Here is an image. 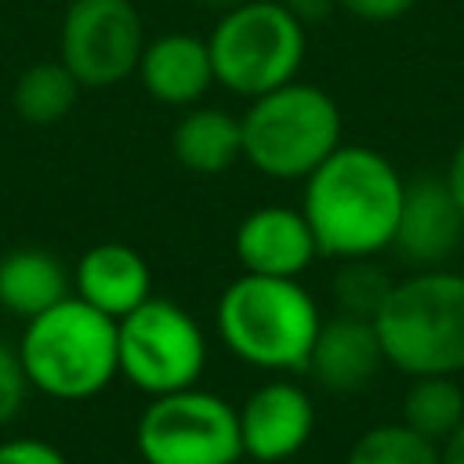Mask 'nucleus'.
I'll list each match as a JSON object with an SVG mask.
<instances>
[{"label":"nucleus","instance_id":"f3484780","mask_svg":"<svg viewBox=\"0 0 464 464\" xmlns=\"http://www.w3.org/2000/svg\"><path fill=\"white\" fill-rule=\"evenodd\" d=\"M174 160L192 174H225L243 160L239 116L218 105H188L170 134Z\"/></svg>","mask_w":464,"mask_h":464},{"label":"nucleus","instance_id":"b1692460","mask_svg":"<svg viewBox=\"0 0 464 464\" xmlns=\"http://www.w3.org/2000/svg\"><path fill=\"white\" fill-rule=\"evenodd\" d=\"M413 4H417V0H334V7L348 11V14L359 18V22H373V25L395 22V18L410 14Z\"/></svg>","mask_w":464,"mask_h":464},{"label":"nucleus","instance_id":"ddd939ff","mask_svg":"<svg viewBox=\"0 0 464 464\" xmlns=\"http://www.w3.org/2000/svg\"><path fill=\"white\" fill-rule=\"evenodd\" d=\"M381 366L388 362L373 319L337 312L334 319H323L304 373L330 395H359L377 381Z\"/></svg>","mask_w":464,"mask_h":464},{"label":"nucleus","instance_id":"423d86ee","mask_svg":"<svg viewBox=\"0 0 464 464\" xmlns=\"http://www.w3.org/2000/svg\"><path fill=\"white\" fill-rule=\"evenodd\" d=\"M214 83L239 98H257L297 80L308 51L304 22L279 0H239L221 11L210 36Z\"/></svg>","mask_w":464,"mask_h":464},{"label":"nucleus","instance_id":"4468645a","mask_svg":"<svg viewBox=\"0 0 464 464\" xmlns=\"http://www.w3.org/2000/svg\"><path fill=\"white\" fill-rule=\"evenodd\" d=\"M72 294L120 323L152 297V268L130 243H94L72 265Z\"/></svg>","mask_w":464,"mask_h":464},{"label":"nucleus","instance_id":"dca6fc26","mask_svg":"<svg viewBox=\"0 0 464 464\" xmlns=\"http://www.w3.org/2000/svg\"><path fill=\"white\" fill-rule=\"evenodd\" d=\"M72 294V268L47 246H14L0 257V308L22 323Z\"/></svg>","mask_w":464,"mask_h":464},{"label":"nucleus","instance_id":"f257e3e1","mask_svg":"<svg viewBox=\"0 0 464 464\" xmlns=\"http://www.w3.org/2000/svg\"><path fill=\"white\" fill-rule=\"evenodd\" d=\"M406 181L395 163L370 145H337L308 178L301 214L319 257H377L392 246Z\"/></svg>","mask_w":464,"mask_h":464},{"label":"nucleus","instance_id":"aec40b11","mask_svg":"<svg viewBox=\"0 0 464 464\" xmlns=\"http://www.w3.org/2000/svg\"><path fill=\"white\" fill-rule=\"evenodd\" d=\"M344 464H439V442L417 435L402 420L377 424L352 442Z\"/></svg>","mask_w":464,"mask_h":464},{"label":"nucleus","instance_id":"0eeeda50","mask_svg":"<svg viewBox=\"0 0 464 464\" xmlns=\"http://www.w3.org/2000/svg\"><path fill=\"white\" fill-rule=\"evenodd\" d=\"M116 355L120 377L152 399L199 384L210 344L188 308L152 294L116 323Z\"/></svg>","mask_w":464,"mask_h":464},{"label":"nucleus","instance_id":"7ed1b4c3","mask_svg":"<svg viewBox=\"0 0 464 464\" xmlns=\"http://www.w3.org/2000/svg\"><path fill=\"white\" fill-rule=\"evenodd\" d=\"M14 348L29 388L54 402L98 399L120 377L116 319L102 315L76 294L29 319Z\"/></svg>","mask_w":464,"mask_h":464},{"label":"nucleus","instance_id":"39448f33","mask_svg":"<svg viewBox=\"0 0 464 464\" xmlns=\"http://www.w3.org/2000/svg\"><path fill=\"white\" fill-rule=\"evenodd\" d=\"M341 109L315 83L290 80L250 98L239 116L243 160L276 181H304L341 145Z\"/></svg>","mask_w":464,"mask_h":464},{"label":"nucleus","instance_id":"a211bd4d","mask_svg":"<svg viewBox=\"0 0 464 464\" xmlns=\"http://www.w3.org/2000/svg\"><path fill=\"white\" fill-rule=\"evenodd\" d=\"M80 80L65 69L62 58H44V62H33L25 65L18 76H14V87H11V109L22 123H33V127H51V123H62L76 102H80Z\"/></svg>","mask_w":464,"mask_h":464},{"label":"nucleus","instance_id":"f03ea898","mask_svg":"<svg viewBox=\"0 0 464 464\" xmlns=\"http://www.w3.org/2000/svg\"><path fill=\"white\" fill-rule=\"evenodd\" d=\"M319 326L323 312L301 279L243 272L214 304V330L221 344L239 362L268 373H301Z\"/></svg>","mask_w":464,"mask_h":464},{"label":"nucleus","instance_id":"9b49d317","mask_svg":"<svg viewBox=\"0 0 464 464\" xmlns=\"http://www.w3.org/2000/svg\"><path fill=\"white\" fill-rule=\"evenodd\" d=\"M460 239H464V218L446 178L428 174V178L406 181L402 210L392 239L399 257L417 268H439L446 257L457 254Z\"/></svg>","mask_w":464,"mask_h":464},{"label":"nucleus","instance_id":"20e7f679","mask_svg":"<svg viewBox=\"0 0 464 464\" xmlns=\"http://www.w3.org/2000/svg\"><path fill=\"white\" fill-rule=\"evenodd\" d=\"M384 362L406 377L464 373V276L420 268L392 283L373 315Z\"/></svg>","mask_w":464,"mask_h":464},{"label":"nucleus","instance_id":"1a4fd4ad","mask_svg":"<svg viewBox=\"0 0 464 464\" xmlns=\"http://www.w3.org/2000/svg\"><path fill=\"white\" fill-rule=\"evenodd\" d=\"M145 51V22L134 0H72L62 14L58 58L87 91L134 76Z\"/></svg>","mask_w":464,"mask_h":464},{"label":"nucleus","instance_id":"2eb2a0df","mask_svg":"<svg viewBox=\"0 0 464 464\" xmlns=\"http://www.w3.org/2000/svg\"><path fill=\"white\" fill-rule=\"evenodd\" d=\"M134 76L141 80L145 94L170 109L199 105L203 94L214 87V65L207 36L196 33H163L145 40Z\"/></svg>","mask_w":464,"mask_h":464},{"label":"nucleus","instance_id":"4be33fe9","mask_svg":"<svg viewBox=\"0 0 464 464\" xmlns=\"http://www.w3.org/2000/svg\"><path fill=\"white\" fill-rule=\"evenodd\" d=\"M29 392H33V388H29L25 370H22L18 348L7 344V341H0V428H7V424L22 413Z\"/></svg>","mask_w":464,"mask_h":464},{"label":"nucleus","instance_id":"9d476101","mask_svg":"<svg viewBox=\"0 0 464 464\" xmlns=\"http://www.w3.org/2000/svg\"><path fill=\"white\" fill-rule=\"evenodd\" d=\"M239 413V446H243V457L254 460V464H283V460H294L312 431H315V402L312 395L286 381V377H276V381H265L257 384L243 406H236Z\"/></svg>","mask_w":464,"mask_h":464},{"label":"nucleus","instance_id":"a878e982","mask_svg":"<svg viewBox=\"0 0 464 464\" xmlns=\"http://www.w3.org/2000/svg\"><path fill=\"white\" fill-rule=\"evenodd\" d=\"M439 464H464V420L439 442Z\"/></svg>","mask_w":464,"mask_h":464},{"label":"nucleus","instance_id":"bb28decb","mask_svg":"<svg viewBox=\"0 0 464 464\" xmlns=\"http://www.w3.org/2000/svg\"><path fill=\"white\" fill-rule=\"evenodd\" d=\"M279 4H286L301 22L326 18V14H330V7H334V0H279Z\"/></svg>","mask_w":464,"mask_h":464},{"label":"nucleus","instance_id":"f8f14e48","mask_svg":"<svg viewBox=\"0 0 464 464\" xmlns=\"http://www.w3.org/2000/svg\"><path fill=\"white\" fill-rule=\"evenodd\" d=\"M236 257H239L243 272L297 279L319 257V246H315V236H312L301 207L265 203V207H254L239 221Z\"/></svg>","mask_w":464,"mask_h":464},{"label":"nucleus","instance_id":"6e6552de","mask_svg":"<svg viewBox=\"0 0 464 464\" xmlns=\"http://www.w3.org/2000/svg\"><path fill=\"white\" fill-rule=\"evenodd\" d=\"M134 450L145 464H239V413L199 384L152 395L134 424Z\"/></svg>","mask_w":464,"mask_h":464},{"label":"nucleus","instance_id":"5701e85b","mask_svg":"<svg viewBox=\"0 0 464 464\" xmlns=\"http://www.w3.org/2000/svg\"><path fill=\"white\" fill-rule=\"evenodd\" d=\"M0 464H69V457L36 435H18L0 442Z\"/></svg>","mask_w":464,"mask_h":464},{"label":"nucleus","instance_id":"6ab92c4d","mask_svg":"<svg viewBox=\"0 0 464 464\" xmlns=\"http://www.w3.org/2000/svg\"><path fill=\"white\" fill-rule=\"evenodd\" d=\"M464 420V392L457 377L431 373V377H413L402 399V424L413 428L417 435L442 442L457 424Z\"/></svg>","mask_w":464,"mask_h":464},{"label":"nucleus","instance_id":"412c9836","mask_svg":"<svg viewBox=\"0 0 464 464\" xmlns=\"http://www.w3.org/2000/svg\"><path fill=\"white\" fill-rule=\"evenodd\" d=\"M392 276L373 261V257H348L341 261L330 294L341 315H359V319H373L392 290Z\"/></svg>","mask_w":464,"mask_h":464},{"label":"nucleus","instance_id":"cd10ccee","mask_svg":"<svg viewBox=\"0 0 464 464\" xmlns=\"http://www.w3.org/2000/svg\"><path fill=\"white\" fill-rule=\"evenodd\" d=\"M58 4H72V0H58Z\"/></svg>","mask_w":464,"mask_h":464},{"label":"nucleus","instance_id":"393cba45","mask_svg":"<svg viewBox=\"0 0 464 464\" xmlns=\"http://www.w3.org/2000/svg\"><path fill=\"white\" fill-rule=\"evenodd\" d=\"M446 185H450V192H453V199L460 207V218H464V138L453 149V160H450V170H446Z\"/></svg>","mask_w":464,"mask_h":464}]
</instances>
